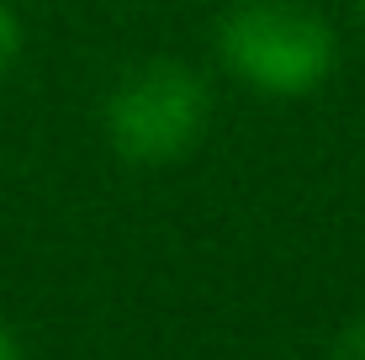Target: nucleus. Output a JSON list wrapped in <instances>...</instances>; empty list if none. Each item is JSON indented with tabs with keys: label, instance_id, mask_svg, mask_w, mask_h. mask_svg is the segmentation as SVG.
I'll return each mask as SVG.
<instances>
[{
	"label": "nucleus",
	"instance_id": "1",
	"mask_svg": "<svg viewBox=\"0 0 365 360\" xmlns=\"http://www.w3.org/2000/svg\"><path fill=\"white\" fill-rule=\"evenodd\" d=\"M217 58L265 96H307L334 74L339 37L302 0H238L217 21Z\"/></svg>",
	"mask_w": 365,
	"mask_h": 360
},
{
	"label": "nucleus",
	"instance_id": "2",
	"mask_svg": "<svg viewBox=\"0 0 365 360\" xmlns=\"http://www.w3.org/2000/svg\"><path fill=\"white\" fill-rule=\"evenodd\" d=\"M106 143L128 165H175L207 133V85L180 58L138 64L106 96Z\"/></svg>",
	"mask_w": 365,
	"mask_h": 360
},
{
	"label": "nucleus",
	"instance_id": "3",
	"mask_svg": "<svg viewBox=\"0 0 365 360\" xmlns=\"http://www.w3.org/2000/svg\"><path fill=\"white\" fill-rule=\"evenodd\" d=\"M16 53H21V21H16V11L0 0V74L16 64Z\"/></svg>",
	"mask_w": 365,
	"mask_h": 360
},
{
	"label": "nucleus",
	"instance_id": "4",
	"mask_svg": "<svg viewBox=\"0 0 365 360\" xmlns=\"http://www.w3.org/2000/svg\"><path fill=\"white\" fill-rule=\"evenodd\" d=\"M329 360H365V318L344 324V334L334 339V355Z\"/></svg>",
	"mask_w": 365,
	"mask_h": 360
},
{
	"label": "nucleus",
	"instance_id": "5",
	"mask_svg": "<svg viewBox=\"0 0 365 360\" xmlns=\"http://www.w3.org/2000/svg\"><path fill=\"white\" fill-rule=\"evenodd\" d=\"M0 360H21V350H16V339H11L6 324H0Z\"/></svg>",
	"mask_w": 365,
	"mask_h": 360
},
{
	"label": "nucleus",
	"instance_id": "6",
	"mask_svg": "<svg viewBox=\"0 0 365 360\" xmlns=\"http://www.w3.org/2000/svg\"><path fill=\"white\" fill-rule=\"evenodd\" d=\"M355 11H360V21H365V0H355Z\"/></svg>",
	"mask_w": 365,
	"mask_h": 360
}]
</instances>
